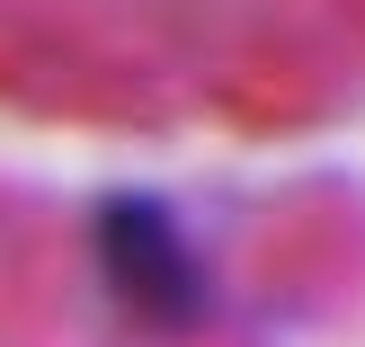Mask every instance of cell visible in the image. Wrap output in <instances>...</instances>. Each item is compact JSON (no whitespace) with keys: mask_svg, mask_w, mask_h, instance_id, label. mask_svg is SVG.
<instances>
[{"mask_svg":"<svg viewBox=\"0 0 365 347\" xmlns=\"http://www.w3.org/2000/svg\"><path fill=\"white\" fill-rule=\"evenodd\" d=\"M89 249H98L107 294H116L143 330H196V321H205L214 276H205V259H196L187 223H178L170 205H152V196H116V205H98Z\"/></svg>","mask_w":365,"mask_h":347,"instance_id":"obj_1","label":"cell"}]
</instances>
